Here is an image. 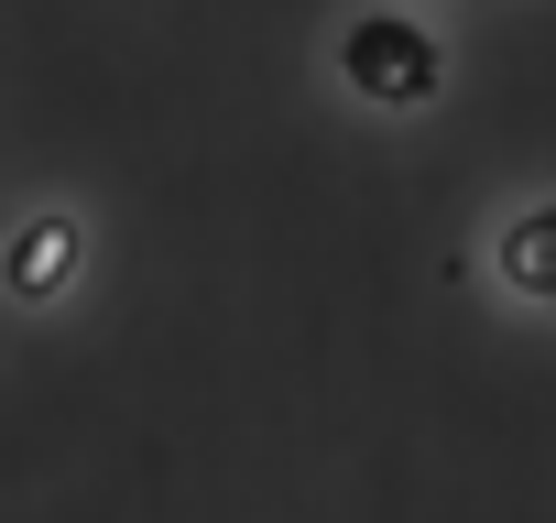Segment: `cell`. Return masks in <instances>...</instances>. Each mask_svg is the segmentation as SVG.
<instances>
[{"label": "cell", "mask_w": 556, "mask_h": 523, "mask_svg": "<svg viewBox=\"0 0 556 523\" xmlns=\"http://www.w3.org/2000/svg\"><path fill=\"white\" fill-rule=\"evenodd\" d=\"M339 77H350L361 99H382V110H415V99H437V34L404 23V12H371V23H350Z\"/></svg>", "instance_id": "cell-1"}, {"label": "cell", "mask_w": 556, "mask_h": 523, "mask_svg": "<svg viewBox=\"0 0 556 523\" xmlns=\"http://www.w3.org/2000/svg\"><path fill=\"white\" fill-rule=\"evenodd\" d=\"M502 273L523 295H556V218H513L502 229Z\"/></svg>", "instance_id": "cell-3"}, {"label": "cell", "mask_w": 556, "mask_h": 523, "mask_svg": "<svg viewBox=\"0 0 556 523\" xmlns=\"http://www.w3.org/2000/svg\"><path fill=\"white\" fill-rule=\"evenodd\" d=\"M66 284H77V229L66 218H34L12 240V295H66Z\"/></svg>", "instance_id": "cell-2"}]
</instances>
